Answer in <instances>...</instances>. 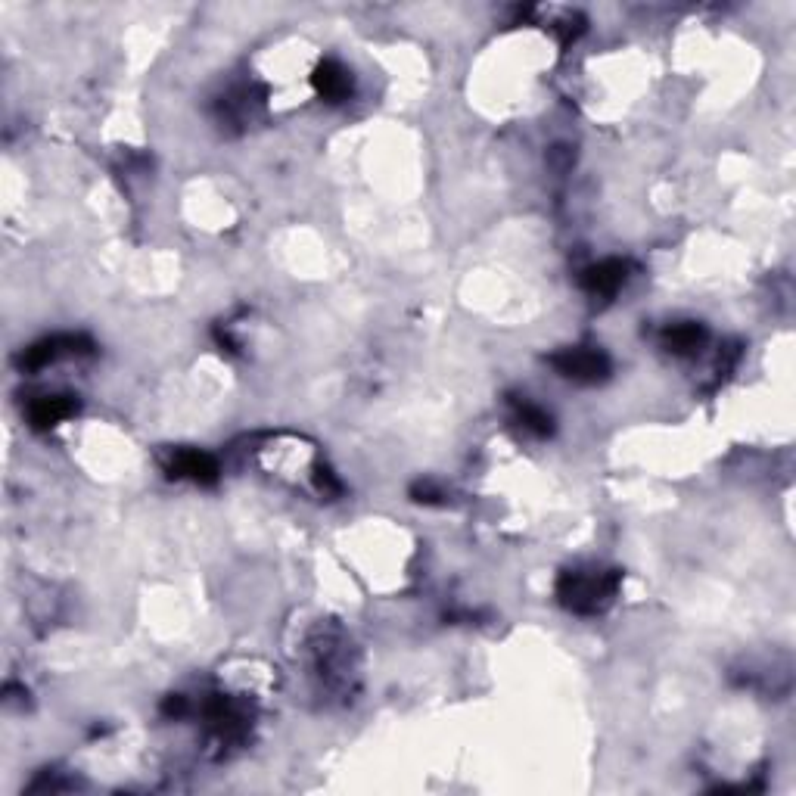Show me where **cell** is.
<instances>
[{
  "label": "cell",
  "instance_id": "obj_7",
  "mask_svg": "<svg viewBox=\"0 0 796 796\" xmlns=\"http://www.w3.org/2000/svg\"><path fill=\"white\" fill-rule=\"evenodd\" d=\"M706 339H709L706 327L694 321H681L663 330V346L672 355H694L706 346Z\"/></svg>",
  "mask_w": 796,
  "mask_h": 796
},
{
  "label": "cell",
  "instance_id": "obj_10",
  "mask_svg": "<svg viewBox=\"0 0 796 796\" xmlns=\"http://www.w3.org/2000/svg\"><path fill=\"white\" fill-rule=\"evenodd\" d=\"M411 495H414V501H420V504H439V501H442V492L433 489L430 482H420V486H414Z\"/></svg>",
  "mask_w": 796,
  "mask_h": 796
},
{
  "label": "cell",
  "instance_id": "obj_2",
  "mask_svg": "<svg viewBox=\"0 0 796 796\" xmlns=\"http://www.w3.org/2000/svg\"><path fill=\"white\" fill-rule=\"evenodd\" d=\"M551 367L573 383H604L613 371L610 358L601 349H563L557 355H551Z\"/></svg>",
  "mask_w": 796,
  "mask_h": 796
},
{
  "label": "cell",
  "instance_id": "obj_11",
  "mask_svg": "<svg viewBox=\"0 0 796 796\" xmlns=\"http://www.w3.org/2000/svg\"><path fill=\"white\" fill-rule=\"evenodd\" d=\"M184 709H187L184 697H181V694H175V697H168V700H165V706H162V713H165V716H181V713H184Z\"/></svg>",
  "mask_w": 796,
  "mask_h": 796
},
{
  "label": "cell",
  "instance_id": "obj_1",
  "mask_svg": "<svg viewBox=\"0 0 796 796\" xmlns=\"http://www.w3.org/2000/svg\"><path fill=\"white\" fill-rule=\"evenodd\" d=\"M619 588V573L613 570H570L557 582V597L566 610L591 616L610 607Z\"/></svg>",
  "mask_w": 796,
  "mask_h": 796
},
{
  "label": "cell",
  "instance_id": "obj_8",
  "mask_svg": "<svg viewBox=\"0 0 796 796\" xmlns=\"http://www.w3.org/2000/svg\"><path fill=\"white\" fill-rule=\"evenodd\" d=\"M315 88H318V94L324 97V100H330V103H343V100H349V94H352V75L339 66V63H333V60H324L318 69H315Z\"/></svg>",
  "mask_w": 796,
  "mask_h": 796
},
{
  "label": "cell",
  "instance_id": "obj_4",
  "mask_svg": "<svg viewBox=\"0 0 796 796\" xmlns=\"http://www.w3.org/2000/svg\"><path fill=\"white\" fill-rule=\"evenodd\" d=\"M625 280H629V265L619 259H607L582 271V290L597 299H610L625 287Z\"/></svg>",
  "mask_w": 796,
  "mask_h": 796
},
{
  "label": "cell",
  "instance_id": "obj_9",
  "mask_svg": "<svg viewBox=\"0 0 796 796\" xmlns=\"http://www.w3.org/2000/svg\"><path fill=\"white\" fill-rule=\"evenodd\" d=\"M514 417L523 430L535 433V436H551L554 433V420L548 411H542L538 405L526 402V398H514Z\"/></svg>",
  "mask_w": 796,
  "mask_h": 796
},
{
  "label": "cell",
  "instance_id": "obj_6",
  "mask_svg": "<svg viewBox=\"0 0 796 796\" xmlns=\"http://www.w3.org/2000/svg\"><path fill=\"white\" fill-rule=\"evenodd\" d=\"M75 411H78L75 398H69V395H44V398H38L32 408H28V423H32L35 430H50V426L63 423Z\"/></svg>",
  "mask_w": 796,
  "mask_h": 796
},
{
  "label": "cell",
  "instance_id": "obj_3",
  "mask_svg": "<svg viewBox=\"0 0 796 796\" xmlns=\"http://www.w3.org/2000/svg\"><path fill=\"white\" fill-rule=\"evenodd\" d=\"M88 352H94V343L88 336H50L35 343L32 349H25L19 364L25 371H41V367H47L60 355H88Z\"/></svg>",
  "mask_w": 796,
  "mask_h": 796
},
{
  "label": "cell",
  "instance_id": "obj_5",
  "mask_svg": "<svg viewBox=\"0 0 796 796\" xmlns=\"http://www.w3.org/2000/svg\"><path fill=\"white\" fill-rule=\"evenodd\" d=\"M168 473L175 479H190V482H199V486H212V482H218V461L206 451L181 448L172 454V461H168Z\"/></svg>",
  "mask_w": 796,
  "mask_h": 796
}]
</instances>
